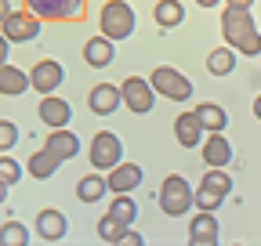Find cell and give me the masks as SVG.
<instances>
[{
	"label": "cell",
	"mask_w": 261,
	"mask_h": 246,
	"mask_svg": "<svg viewBox=\"0 0 261 246\" xmlns=\"http://www.w3.org/2000/svg\"><path fill=\"white\" fill-rule=\"evenodd\" d=\"M221 37H225V44L236 54H247V58L261 54V33L254 29L250 8H228L225 4V11H221Z\"/></svg>",
	"instance_id": "1"
},
{
	"label": "cell",
	"mask_w": 261,
	"mask_h": 246,
	"mask_svg": "<svg viewBox=\"0 0 261 246\" xmlns=\"http://www.w3.org/2000/svg\"><path fill=\"white\" fill-rule=\"evenodd\" d=\"M98 29H102V37H109V40H127L135 33V8H130L127 0H106L102 15H98Z\"/></svg>",
	"instance_id": "2"
},
{
	"label": "cell",
	"mask_w": 261,
	"mask_h": 246,
	"mask_svg": "<svg viewBox=\"0 0 261 246\" xmlns=\"http://www.w3.org/2000/svg\"><path fill=\"white\" fill-rule=\"evenodd\" d=\"M160 210L167 218H185L192 210V189L181 174H167L160 181Z\"/></svg>",
	"instance_id": "3"
},
{
	"label": "cell",
	"mask_w": 261,
	"mask_h": 246,
	"mask_svg": "<svg viewBox=\"0 0 261 246\" xmlns=\"http://www.w3.org/2000/svg\"><path fill=\"white\" fill-rule=\"evenodd\" d=\"M25 8L40 22H80L87 15V0H25Z\"/></svg>",
	"instance_id": "4"
},
{
	"label": "cell",
	"mask_w": 261,
	"mask_h": 246,
	"mask_svg": "<svg viewBox=\"0 0 261 246\" xmlns=\"http://www.w3.org/2000/svg\"><path fill=\"white\" fill-rule=\"evenodd\" d=\"M149 83L160 98H171V102H189L192 98V80L185 73H178L174 66H156Z\"/></svg>",
	"instance_id": "5"
},
{
	"label": "cell",
	"mask_w": 261,
	"mask_h": 246,
	"mask_svg": "<svg viewBox=\"0 0 261 246\" xmlns=\"http://www.w3.org/2000/svg\"><path fill=\"white\" fill-rule=\"evenodd\" d=\"M40 29H44V22L33 15L29 8L8 11L4 22H0V33H4L11 44H29V40H37V37H40Z\"/></svg>",
	"instance_id": "6"
},
{
	"label": "cell",
	"mask_w": 261,
	"mask_h": 246,
	"mask_svg": "<svg viewBox=\"0 0 261 246\" xmlns=\"http://www.w3.org/2000/svg\"><path fill=\"white\" fill-rule=\"evenodd\" d=\"M87 160H91V167L94 170H113L120 160H123V141L113 134V131H98L94 138H91V152H87Z\"/></svg>",
	"instance_id": "7"
},
{
	"label": "cell",
	"mask_w": 261,
	"mask_h": 246,
	"mask_svg": "<svg viewBox=\"0 0 261 246\" xmlns=\"http://www.w3.org/2000/svg\"><path fill=\"white\" fill-rule=\"evenodd\" d=\"M120 102L135 112V116H145V112H152V105H156V90H152V83L142 80V76H127V80L120 83Z\"/></svg>",
	"instance_id": "8"
},
{
	"label": "cell",
	"mask_w": 261,
	"mask_h": 246,
	"mask_svg": "<svg viewBox=\"0 0 261 246\" xmlns=\"http://www.w3.org/2000/svg\"><path fill=\"white\" fill-rule=\"evenodd\" d=\"M62 80H65V69L55 58H40L37 66L29 69V87L37 90V95H55V90L62 87Z\"/></svg>",
	"instance_id": "9"
},
{
	"label": "cell",
	"mask_w": 261,
	"mask_h": 246,
	"mask_svg": "<svg viewBox=\"0 0 261 246\" xmlns=\"http://www.w3.org/2000/svg\"><path fill=\"white\" fill-rule=\"evenodd\" d=\"M142 167L138 163H127V160H120L113 170H106V184H109V192L113 196H120V192H135L138 184H142Z\"/></svg>",
	"instance_id": "10"
},
{
	"label": "cell",
	"mask_w": 261,
	"mask_h": 246,
	"mask_svg": "<svg viewBox=\"0 0 261 246\" xmlns=\"http://www.w3.org/2000/svg\"><path fill=\"white\" fill-rule=\"evenodd\" d=\"M200 156L207 167H228L232 163V141L221 131H207V138L200 141Z\"/></svg>",
	"instance_id": "11"
},
{
	"label": "cell",
	"mask_w": 261,
	"mask_h": 246,
	"mask_svg": "<svg viewBox=\"0 0 261 246\" xmlns=\"http://www.w3.org/2000/svg\"><path fill=\"white\" fill-rule=\"evenodd\" d=\"M37 116L44 119V127H69V119H73V105L65 102V98H58V95H40Z\"/></svg>",
	"instance_id": "12"
},
{
	"label": "cell",
	"mask_w": 261,
	"mask_h": 246,
	"mask_svg": "<svg viewBox=\"0 0 261 246\" xmlns=\"http://www.w3.org/2000/svg\"><path fill=\"white\" fill-rule=\"evenodd\" d=\"M33 232H37L44 242H58V239H65V232H69V221H65L62 210L44 206V210L37 213V225H33Z\"/></svg>",
	"instance_id": "13"
},
{
	"label": "cell",
	"mask_w": 261,
	"mask_h": 246,
	"mask_svg": "<svg viewBox=\"0 0 261 246\" xmlns=\"http://www.w3.org/2000/svg\"><path fill=\"white\" fill-rule=\"evenodd\" d=\"M44 148L51 152L55 160H76L80 156V138H76V131H65V127H51V134H47V141H44Z\"/></svg>",
	"instance_id": "14"
},
{
	"label": "cell",
	"mask_w": 261,
	"mask_h": 246,
	"mask_svg": "<svg viewBox=\"0 0 261 246\" xmlns=\"http://www.w3.org/2000/svg\"><path fill=\"white\" fill-rule=\"evenodd\" d=\"M113 58H116V40H109V37H91L87 44H84V62L91 69H106V66H113Z\"/></svg>",
	"instance_id": "15"
},
{
	"label": "cell",
	"mask_w": 261,
	"mask_h": 246,
	"mask_svg": "<svg viewBox=\"0 0 261 246\" xmlns=\"http://www.w3.org/2000/svg\"><path fill=\"white\" fill-rule=\"evenodd\" d=\"M174 138H178L181 148H200V141L207 138L200 116H196V112H181V116L174 119Z\"/></svg>",
	"instance_id": "16"
},
{
	"label": "cell",
	"mask_w": 261,
	"mask_h": 246,
	"mask_svg": "<svg viewBox=\"0 0 261 246\" xmlns=\"http://www.w3.org/2000/svg\"><path fill=\"white\" fill-rule=\"evenodd\" d=\"M218 235H221V228H218L214 210H196V218L189 221V239L200 246H211V242H218Z\"/></svg>",
	"instance_id": "17"
},
{
	"label": "cell",
	"mask_w": 261,
	"mask_h": 246,
	"mask_svg": "<svg viewBox=\"0 0 261 246\" xmlns=\"http://www.w3.org/2000/svg\"><path fill=\"white\" fill-rule=\"evenodd\" d=\"M87 105H91L94 116H113V112L123 105V102H120V87H113V83H98V87H91Z\"/></svg>",
	"instance_id": "18"
},
{
	"label": "cell",
	"mask_w": 261,
	"mask_h": 246,
	"mask_svg": "<svg viewBox=\"0 0 261 246\" xmlns=\"http://www.w3.org/2000/svg\"><path fill=\"white\" fill-rule=\"evenodd\" d=\"M29 90V73H22L18 66H11V62H4L0 66V95L4 98H18Z\"/></svg>",
	"instance_id": "19"
},
{
	"label": "cell",
	"mask_w": 261,
	"mask_h": 246,
	"mask_svg": "<svg viewBox=\"0 0 261 246\" xmlns=\"http://www.w3.org/2000/svg\"><path fill=\"white\" fill-rule=\"evenodd\" d=\"M106 192H109V184H106V174L102 170H94V174H87V177L76 181V199L80 203H102Z\"/></svg>",
	"instance_id": "20"
},
{
	"label": "cell",
	"mask_w": 261,
	"mask_h": 246,
	"mask_svg": "<svg viewBox=\"0 0 261 246\" xmlns=\"http://www.w3.org/2000/svg\"><path fill=\"white\" fill-rule=\"evenodd\" d=\"M152 18L160 29H178L185 22V4L181 0H160V4L152 8Z\"/></svg>",
	"instance_id": "21"
},
{
	"label": "cell",
	"mask_w": 261,
	"mask_h": 246,
	"mask_svg": "<svg viewBox=\"0 0 261 246\" xmlns=\"http://www.w3.org/2000/svg\"><path fill=\"white\" fill-rule=\"evenodd\" d=\"M192 112L200 116L203 131H225V127H228V112H225L218 102H200V105H196Z\"/></svg>",
	"instance_id": "22"
},
{
	"label": "cell",
	"mask_w": 261,
	"mask_h": 246,
	"mask_svg": "<svg viewBox=\"0 0 261 246\" xmlns=\"http://www.w3.org/2000/svg\"><path fill=\"white\" fill-rule=\"evenodd\" d=\"M58 167H62V160H55L47 148L33 152V156H29V163H25V170H29L33 177H37V181H47V177H51V174H55Z\"/></svg>",
	"instance_id": "23"
},
{
	"label": "cell",
	"mask_w": 261,
	"mask_h": 246,
	"mask_svg": "<svg viewBox=\"0 0 261 246\" xmlns=\"http://www.w3.org/2000/svg\"><path fill=\"white\" fill-rule=\"evenodd\" d=\"M232 69H236V51L232 47H214L207 54V73L211 76H228Z\"/></svg>",
	"instance_id": "24"
},
{
	"label": "cell",
	"mask_w": 261,
	"mask_h": 246,
	"mask_svg": "<svg viewBox=\"0 0 261 246\" xmlns=\"http://www.w3.org/2000/svg\"><path fill=\"white\" fill-rule=\"evenodd\" d=\"M203 189H211V192H218L221 199H228L232 196V177H228V170L225 167H207V174H203Z\"/></svg>",
	"instance_id": "25"
},
{
	"label": "cell",
	"mask_w": 261,
	"mask_h": 246,
	"mask_svg": "<svg viewBox=\"0 0 261 246\" xmlns=\"http://www.w3.org/2000/svg\"><path fill=\"white\" fill-rule=\"evenodd\" d=\"M109 213L116 221H123V225H130L138 218V203L130 199V192H120V196H113V203H109Z\"/></svg>",
	"instance_id": "26"
},
{
	"label": "cell",
	"mask_w": 261,
	"mask_h": 246,
	"mask_svg": "<svg viewBox=\"0 0 261 246\" xmlns=\"http://www.w3.org/2000/svg\"><path fill=\"white\" fill-rule=\"evenodd\" d=\"M29 242V228L22 225V221H4L0 225V246H25Z\"/></svg>",
	"instance_id": "27"
},
{
	"label": "cell",
	"mask_w": 261,
	"mask_h": 246,
	"mask_svg": "<svg viewBox=\"0 0 261 246\" xmlns=\"http://www.w3.org/2000/svg\"><path fill=\"white\" fill-rule=\"evenodd\" d=\"M22 174H25V170H22V163H18V160H11L8 152H0V181H4L8 189H15V184L22 181Z\"/></svg>",
	"instance_id": "28"
},
{
	"label": "cell",
	"mask_w": 261,
	"mask_h": 246,
	"mask_svg": "<svg viewBox=\"0 0 261 246\" xmlns=\"http://www.w3.org/2000/svg\"><path fill=\"white\" fill-rule=\"evenodd\" d=\"M127 228H130V225H123V221H116V218H113V213H106V218H102V221H98V235H102L106 242H120V235H123Z\"/></svg>",
	"instance_id": "29"
},
{
	"label": "cell",
	"mask_w": 261,
	"mask_h": 246,
	"mask_svg": "<svg viewBox=\"0 0 261 246\" xmlns=\"http://www.w3.org/2000/svg\"><path fill=\"white\" fill-rule=\"evenodd\" d=\"M221 203H225V199H221L218 192H211V189H203V184H200V189H196V192H192V206H196V210H218Z\"/></svg>",
	"instance_id": "30"
},
{
	"label": "cell",
	"mask_w": 261,
	"mask_h": 246,
	"mask_svg": "<svg viewBox=\"0 0 261 246\" xmlns=\"http://www.w3.org/2000/svg\"><path fill=\"white\" fill-rule=\"evenodd\" d=\"M18 145V127L15 119H0V152H11Z\"/></svg>",
	"instance_id": "31"
},
{
	"label": "cell",
	"mask_w": 261,
	"mask_h": 246,
	"mask_svg": "<svg viewBox=\"0 0 261 246\" xmlns=\"http://www.w3.org/2000/svg\"><path fill=\"white\" fill-rule=\"evenodd\" d=\"M116 246H142V235H138L135 228H127V232L120 235V242H116Z\"/></svg>",
	"instance_id": "32"
},
{
	"label": "cell",
	"mask_w": 261,
	"mask_h": 246,
	"mask_svg": "<svg viewBox=\"0 0 261 246\" xmlns=\"http://www.w3.org/2000/svg\"><path fill=\"white\" fill-rule=\"evenodd\" d=\"M8 54H11V40H8L4 33H0V66L8 62Z\"/></svg>",
	"instance_id": "33"
},
{
	"label": "cell",
	"mask_w": 261,
	"mask_h": 246,
	"mask_svg": "<svg viewBox=\"0 0 261 246\" xmlns=\"http://www.w3.org/2000/svg\"><path fill=\"white\" fill-rule=\"evenodd\" d=\"M228 8H254V0H225Z\"/></svg>",
	"instance_id": "34"
},
{
	"label": "cell",
	"mask_w": 261,
	"mask_h": 246,
	"mask_svg": "<svg viewBox=\"0 0 261 246\" xmlns=\"http://www.w3.org/2000/svg\"><path fill=\"white\" fill-rule=\"evenodd\" d=\"M11 11V0H0V22H4V15Z\"/></svg>",
	"instance_id": "35"
},
{
	"label": "cell",
	"mask_w": 261,
	"mask_h": 246,
	"mask_svg": "<svg viewBox=\"0 0 261 246\" xmlns=\"http://www.w3.org/2000/svg\"><path fill=\"white\" fill-rule=\"evenodd\" d=\"M221 0H196V8H218Z\"/></svg>",
	"instance_id": "36"
},
{
	"label": "cell",
	"mask_w": 261,
	"mask_h": 246,
	"mask_svg": "<svg viewBox=\"0 0 261 246\" xmlns=\"http://www.w3.org/2000/svg\"><path fill=\"white\" fill-rule=\"evenodd\" d=\"M4 199H8V184L0 181V206H4Z\"/></svg>",
	"instance_id": "37"
},
{
	"label": "cell",
	"mask_w": 261,
	"mask_h": 246,
	"mask_svg": "<svg viewBox=\"0 0 261 246\" xmlns=\"http://www.w3.org/2000/svg\"><path fill=\"white\" fill-rule=\"evenodd\" d=\"M254 116H257V119H261V95H257V98H254Z\"/></svg>",
	"instance_id": "38"
}]
</instances>
